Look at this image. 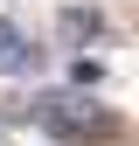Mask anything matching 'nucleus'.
<instances>
[{"label":"nucleus","mask_w":139,"mask_h":146,"mask_svg":"<svg viewBox=\"0 0 139 146\" xmlns=\"http://www.w3.org/2000/svg\"><path fill=\"white\" fill-rule=\"evenodd\" d=\"M35 118H42V125H56V132H70V139H91V146L118 132V118L104 111V104H91L83 90H49V98L35 104Z\"/></svg>","instance_id":"obj_1"},{"label":"nucleus","mask_w":139,"mask_h":146,"mask_svg":"<svg viewBox=\"0 0 139 146\" xmlns=\"http://www.w3.org/2000/svg\"><path fill=\"white\" fill-rule=\"evenodd\" d=\"M0 70H14V77H35V70H42V49L21 42L14 21H0Z\"/></svg>","instance_id":"obj_2"},{"label":"nucleus","mask_w":139,"mask_h":146,"mask_svg":"<svg viewBox=\"0 0 139 146\" xmlns=\"http://www.w3.org/2000/svg\"><path fill=\"white\" fill-rule=\"evenodd\" d=\"M56 28H63V42H70V49L104 42V14H97V7H63V21H56Z\"/></svg>","instance_id":"obj_3"},{"label":"nucleus","mask_w":139,"mask_h":146,"mask_svg":"<svg viewBox=\"0 0 139 146\" xmlns=\"http://www.w3.org/2000/svg\"><path fill=\"white\" fill-rule=\"evenodd\" d=\"M97 84H104L97 56H77V63H70V90H97Z\"/></svg>","instance_id":"obj_4"}]
</instances>
